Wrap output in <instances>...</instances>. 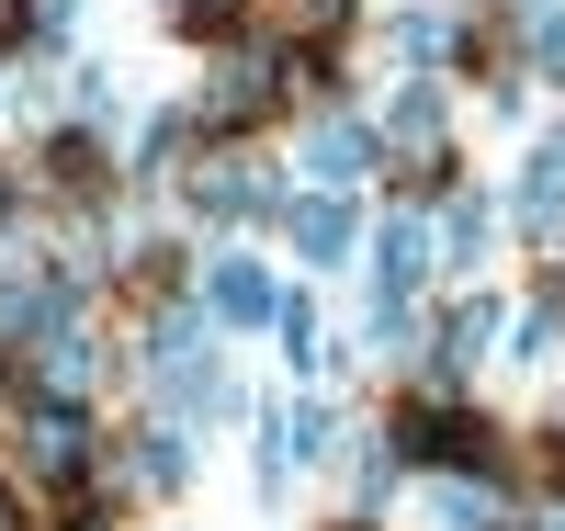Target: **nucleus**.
I'll list each match as a JSON object with an SVG mask.
<instances>
[{"label":"nucleus","mask_w":565,"mask_h":531,"mask_svg":"<svg viewBox=\"0 0 565 531\" xmlns=\"http://www.w3.org/2000/svg\"><path fill=\"white\" fill-rule=\"evenodd\" d=\"M271 79H282V68H271V57H238V68H226V79H215V91H204V114H215V125H249V114H260V103H271Z\"/></svg>","instance_id":"obj_5"},{"label":"nucleus","mask_w":565,"mask_h":531,"mask_svg":"<svg viewBox=\"0 0 565 531\" xmlns=\"http://www.w3.org/2000/svg\"><path fill=\"white\" fill-rule=\"evenodd\" d=\"M487 340H498V306H463L452 328H441V362L463 373V362H487Z\"/></svg>","instance_id":"obj_11"},{"label":"nucleus","mask_w":565,"mask_h":531,"mask_svg":"<svg viewBox=\"0 0 565 531\" xmlns=\"http://www.w3.org/2000/svg\"><path fill=\"white\" fill-rule=\"evenodd\" d=\"M34 373L57 384V396H79V384H90V340H45V351H34Z\"/></svg>","instance_id":"obj_12"},{"label":"nucleus","mask_w":565,"mask_h":531,"mask_svg":"<svg viewBox=\"0 0 565 531\" xmlns=\"http://www.w3.org/2000/svg\"><path fill=\"white\" fill-rule=\"evenodd\" d=\"M441 237H452V261H476V249H487V204H452V226H441Z\"/></svg>","instance_id":"obj_15"},{"label":"nucleus","mask_w":565,"mask_h":531,"mask_svg":"<svg viewBox=\"0 0 565 531\" xmlns=\"http://www.w3.org/2000/svg\"><path fill=\"white\" fill-rule=\"evenodd\" d=\"M23 453H34V475H79V453H90V429H79V407L57 396V407H34V429H23Z\"/></svg>","instance_id":"obj_3"},{"label":"nucleus","mask_w":565,"mask_h":531,"mask_svg":"<svg viewBox=\"0 0 565 531\" xmlns=\"http://www.w3.org/2000/svg\"><path fill=\"white\" fill-rule=\"evenodd\" d=\"M57 317H68L57 283H0V340H23V328H57Z\"/></svg>","instance_id":"obj_8"},{"label":"nucleus","mask_w":565,"mask_h":531,"mask_svg":"<svg viewBox=\"0 0 565 531\" xmlns=\"http://www.w3.org/2000/svg\"><path fill=\"white\" fill-rule=\"evenodd\" d=\"M521 215H532V226H543V237H554V226H565V136H554V148H543V159H532V181H521Z\"/></svg>","instance_id":"obj_9"},{"label":"nucleus","mask_w":565,"mask_h":531,"mask_svg":"<svg viewBox=\"0 0 565 531\" xmlns=\"http://www.w3.org/2000/svg\"><path fill=\"white\" fill-rule=\"evenodd\" d=\"M317 453H328V407H282L271 418V475L282 464H317Z\"/></svg>","instance_id":"obj_10"},{"label":"nucleus","mask_w":565,"mask_h":531,"mask_svg":"<svg viewBox=\"0 0 565 531\" xmlns=\"http://www.w3.org/2000/svg\"><path fill=\"white\" fill-rule=\"evenodd\" d=\"M362 159H373L362 125H317V136H306V170H317V181H362Z\"/></svg>","instance_id":"obj_7"},{"label":"nucleus","mask_w":565,"mask_h":531,"mask_svg":"<svg viewBox=\"0 0 565 531\" xmlns=\"http://www.w3.org/2000/svg\"><path fill=\"white\" fill-rule=\"evenodd\" d=\"M340 12H351V0H295V23H306V34H328Z\"/></svg>","instance_id":"obj_17"},{"label":"nucleus","mask_w":565,"mask_h":531,"mask_svg":"<svg viewBox=\"0 0 565 531\" xmlns=\"http://www.w3.org/2000/svg\"><path fill=\"white\" fill-rule=\"evenodd\" d=\"M193 204H215V215H249V204H271V181H260L249 159H204V170H193Z\"/></svg>","instance_id":"obj_4"},{"label":"nucleus","mask_w":565,"mask_h":531,"mask_svg":"<svg viewBox=\"0 0 565 531\" xmlns=\"http://www.w3.org/2000/svg\"><path fill=\"white\" fill-rule=\"evenodd\" d=\"M204 295H215V317H226V328H260V317L282 306L260 261H215V283H204Z\"/></svg>","instance_id":"obj_2"},{"label":"nucleus","mask_w":565,"mask_h":531,"mask_svg":"<svg viewBox=\"0 0 565 531\" xmlns=\"http://www.w3.org/2000/svg\"><path fill=\"white\" fill-rule=\"evenodd\" d=\"M418 272H430V226L396 215L385 237H373V283H385V306H407V295H418Z\"/></svg>","instance_id":"obj_1"},{"label":"nucleus","mask_w":565,"mask_h":531,"mask_svg":"<svg viewBox=\"0 0 565 531\" xmlns=\"http://www.w3.org/2000/svg\"><path fill=\"white\" fill-rule=\"evenodd\" d=\"M0 215H12V181H0Z\"/></svg>","instance_id":"obj_19"},{"label":"nucleus","mask_w":565,"mask_h":531,"mask_svg":"<svg viewBox=\"0 0 565 531\" xmlns=\"http://www.w3.org/2000/svg\"><path fill=\"white\" fill-rule=\"evenodd\" d=\"M136 487H181V442H170V429L136 442Z\"/></svg>","instance_id":"obj_14"},{"label":"nucleus","mask_w":565,"mask_h":531,"mask_svg":"<svg viewBox=\"0 0 565 531\" xmlns=\"http://www.w3.org/2000/svg\"><path fill=\"white\" fill-rule=\"evenodd\" d=\"M295 249H306V261H340V249H351V204H340V192L295 204Z\"/></svg>","instance_id":"obj_6"},{"label":"nucleus","mask_w":565,"mask_h":531,"mask_svg":"<svg viewBox=\"0 0 565 531\" xmlns=\"http://www.w3.org/2000/svg\"><path fill=\"white\" fill-rule=\"evenodd\" d=\"M396 148H418V159L441 148V103H430V91H407V103H396Z\"/></svg>","instance_id":"obj_13"},{"label":"nucleus","mask_w":565,"mask_h":531,"mask_svg":"<svg viewBox=\"0 0 565 531\" xmlns=\"http://www.w3.org/2000/svg\"><path fill=\"white\" fill-rule=\"evenodd\" d=\"M543 531H565V509H554V520H543Z\"/></svg>","instance_id":"obj_20"},{"label":"nucleus","mask_w":565,"mask_h":531,"mask_svg":"<svg viewBox=\"0 0 565 531\" xmlns=\"http://www.w3.org/2000/svg\"><path fill=\"white\" fill-rule=\"evenodd\" d=\"M249 12V0H181V23H193V34H215V23H238Z\"/></svg>","instance_id":"obj_16"},{"label":"nucleus","mask_w":565,"mask_h":531,"mask_svg":"<svg viewBox=\"0 0 565 531\" xmlns=\"http://www.w3.org/2000/svg\"><path fill=\"white\" fill-rule=\"evenodd\" d=\"M0 531H23V509H12V498H0Z\"/></svg>","instance_id":"obj_18"}]
</instances>
